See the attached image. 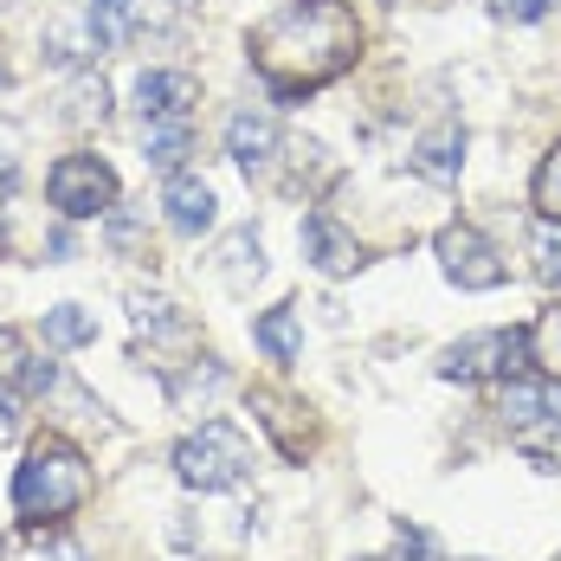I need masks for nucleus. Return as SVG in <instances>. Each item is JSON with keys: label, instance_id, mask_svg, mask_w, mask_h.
<instances>
[{"label": "nucleus", "instance_id": "13", "mask_svg": "<svg viewBox=\"0 0 561 561\" xmlns=\"http://www.w3.org/2000/svg\"><path fill=\"white\" fill-rule=\"evenodd\" d=\"M226 388H232V375H226L214 355H201V362H187L181 375H169V393H174V407H181V413H207Z\"/></svg>", "mask_w": 561, "mask_h": 561}, {"label": "nucleus", "instance_id": "6", "mask_svg": "<svg viewBox=\"0 0 561 561\" xmlns=\"http://www.w3.org/2000/svg\"><path fill=\"white\" fill-rule=\"evenodd\" d=\"M529 368V330H478L439 355L446 381H510Z\"/></svg>", "mask_w": 561, "mask_h": 561}, {"label": "nucleus", "instance_id": "19", "mask_svg": "<svg viewBox=\"0 0 561 561\" xmlns=\"http://www.w3.org/2000/svg\"><path fill=\"white\" fill-rule=\"evenodd\" d=\"M46 342L53 348H84V342H98V317L84 304H53L46 310Z\"/></svg>", "mask_w": 561, "mask_h": 561}, {"label": "nucleus", "instance_id": "28", "mask_svg": "<svg viewBox=\"0 0 561 561\" xmlns=\"http://www.w3.org/2000/svg\"><path fill=\"white\" fill-rule=\"evenodd\" d=\"M400 561H439L433 536H426V529H400Z\"/></svg>", "mask_w": 561, "mask_h": 561}, {"label": "nucleus", "instance_id": "25", "mask_svg": "<svg viewBox=\"0 0 561 561\" xmlns=\"http://www.w3.org/2000/svg\"><path fill=\"white\" fill-rule=\"evenodd\" d=\"M20 375H26V342H20V330L0 323V388H20Z\"/></svg>", "mask_w": 561, "mask_h": 561}, {"label": "nucleus", "instance_id": "17", "mask_svg": "<svg viewBox=\"0 0 561 561\" xmlns=\"http://www.w3.org/2000/svg\"><path fill=\"white\" fill-rule=\"evenodd\" d=\"M111 116V84L98 78V71H78V84L65 91V123L71 129H91V123H104Z\"/></svg>", "mask_w": 561, "mask_h": 561}, {"label": "nucleus", "instance_id": "12", "mask_svg": "<svg viewBox=\"0 0 561 561\" xmlns=\"http://www.w3.org/2000/svg\"><path fill=\"white\" fill-rule=\"evenodd\" d=\"M413 169L426 174V181H458V169H465V129L458 123H433L420 142H413Z\"/></svg>", "mask_w": 561, "mask_h": 561}, {"label": "nucleus", "instance_id": "30", "mask_svg": "<svg viewBox=\"0 0 561 561\" xmlns=\"http://www.w3.org/2000/svg\"><path fill=\"white\" fill-rule=\"evenodd\" d=\"M7 7H13V0H0V13H7Z\"/></svg>", "mask_w": 561, "mask_h": 561}, {"label": "nucleus", "instance_id": "20", "mask_svg": "<svg viewBox=\"0 0 561 561\" xmlns=\"http://www.w3.org/2000/svg\"><path fill=\"white\" fill-rule=\"evenodd\" d=\"M91 39H98V53H111L129 39V26H136V0H91Z\"/></svg>", "mask_w": 561, "mask_h": 561}, {"label": "nucleus", "instance_id": "14", "mask_svg": "<svg viewBox=\"0 0 561 561\" xmlns=\"http://www.w3.org/2000/svg\"><path fill=\"white\" fill-rule=\"evenodd\" d=\"M187 149H194V129H187V116H162V123H142V162H149V169L181 174Z\"/></svg>", "mask_w": 561, "mask_h": 561}, {"label": "nucleus", "instance_id": "29", "mask_svg": "<svg viewBox=\"0 0 561 561\" xmlns=\"http://www.w3.org/2000/svg\"><path fill=\"white\" fill-rule=\"evenodd\" d=\"M53 561H91V556H84L78 542H53Z\"/></svg>", "mask_w": 561, "mask_h": 561}, {"label": "nucleus", "instance_id": "24", "mask_svg": "<svg viewBox=\"0 0 561 561\" xmlns=\"http://www.w3.org/2000/svg\"><path fill=\"white\" fill-rule=\"evenodd\" d=\"M529 245H536V278L549 284V290H561V226H536V239H529Z\"/></svg>", "mask_w": 561, "mask_h": 561}, {"label": "nucleus", "instance_id": "11", "mask_svg": "<svg viewBox=\"0 0 561 561\" xmlns=\"http://www.w3.org/2000/svg\"><path fill=\"white\" fill-rule=\"evenodd\" d=\"M162 214H169L174 232L201 239V232L214 226V187H207L201 174H169V187H162Z\"/></svg>", "mask_w": 561, "mask_h": 561}, {"label": "nucleus", "instance_id": "15", "mask_svg": "<svg viewBox=\"0 0 561 561\" xmlns=\"http://www.w3.org/2000/svg\"><path fill=\"white\" fill-rule=\"evenodd\" d=\"M252 342L272 355V362H297L304 355V330H297V304H278L252 323Z\"/></svg>", "mask_w": 561, "mask_h": 561}, {"label": "nucleus", "instance_id": "1", "mask_svg": "<svg viewBox=\"0 0 561 561\" xmlns=\"http://www.w3.org/2000/svg\"><path fill=\"white\" fill-rule=\"evenodd\" d=\"M245 53L259 65V78L272 84V98L297 104L362 58V20L342 0H284L278 13L252 26Z\"/></svg>", "mask_w": 561, "mask_h": 561}, {"label": "nucleus", "instance_id": "2", "mask_svg": "<svg viewBox=\"0 0 561 561\" xmlns=\"http://www.w3.org/2000/svg\"><path fill=\"white\" fill-rule=\"evenodd\" d=\"M91 458L71 446V439H58V433H46V439H33L26 446V458H20V471H13V510H20V523H65L71 510L91 504Z\"/></svg>", "mask_w": 561, "mask_h": 561}, {"label": "nucleus", "instance_id": "3", "mask_svg": "<svg viewBox=\"0 0 561 561\" xmlns=\"http://www.w3.org/2000/svg\"><path fill=\"white\" fill-rule=\"evenodd\" d=\"M497 413H504L510 439L529 451L542 471H561V381H549V375H542V381L510 375Z\"/></svg>", "mask_w": 561, "mask_h": 561}, {"label": "nucleus", "instance_id": "5", "mask_svg": "<svg viewBox=\"0 0 561 561\" xmlns=\"http://www.w3.org/2000/svg\"><path fill=\"white\" fill-rule=\"evenodd\" d=\"M116 169L104 156H58L46 174V201L58 207V220H104L116 207Z\"/></svg>", "mask_w": 561, "mask_h": 561}, {"label": "nucleus", "instance_id": "22", "mask_svg": "<svg viewBox=\"0 0 561 561\" xmlns=\"http://www.w3.org/2000/svg\"><path fill=\"white\" fill-rule=\"evenodd\" d=\"M129 317H136V330H149V336H187V323L174 317V304H169V297L129 290Z\"/></svg>", "mask_w": 561, "mask_h": 561}, {"label": "nucleus", "instance_id": "21", "mask_svg": "<svg viewBox=\"0 0 561 561\" xmlns=\"http://www.w3.org/2000/svg\"><path fill=\"white\" fill-rule=\"evenodd\" d=\"M529 362H536L549 381H561V304H549V310L529 323Z\"/></svg>", "mask_w": 561, "mask_h": 561}, {"label": "nucleus", "instance_id": "10", "mask_svg": "<svg viewBox=\"0 0 561 561\" xmlns=\"http://www.w3.org/2000/svg\"><path fill=\"white\" fill-rule=\"evenodd\" d=\"M194 104H201V91H194L187 71H136V111H142V123L187 116Z\"/></svg>", "mask_w": 561, "mask_h": 561}, {"label": "nucleus", "instance_id": "26", "mask_svg": "<svg viewBox=\"0 0 561 561\" xmlns=\"http://www.w3.org/2000/svg\"><path fill=\"white\" fill-rule=\"evenodd\" d=\"M504 20H516V26H536V20H549L556 13V0H491Z\"/></svg>", "mask_w": 561, "mask_h": 561}, {"label": "nucleus", "instance_id": "31", "mask_svg": "<svg viewBox=\"0 0 561 561\" xmlns=\"http://www.w3.org/2000/svg\"><path fill=\"white\" fill-rule=\"evenodd\" d=\"M0 84H7V65H0Z\"/></svg>", "mask_w": 561, "mask_h": 561}, {"label": "nucleus", "instance_id": "32", "mask_svg": "<svg viewBox=\"0 0 561 561\" xmlns=\"http://www.w3.org/2000/svg\"><path fill=\"white\" fill-rule=\"evenodd\" d=\"M0 239H7V226H0Z\"/></svg>", "mask_w": 561, "mask_h": 561}, {"label": "nucleus", "instance_id": "27", "mask_svg": "<svg viewBox=\"0 0 561 561\" xmlns=\"http://www.w3.org/2000/svg\"><path fill=\"white\" fill-rule=\"evenodd\" d=\"M53 381H58V362H46V355H26L20 393H53Z\"/></svg>", "mask_w": 561, "mask_h": 561}, {"label": "nucleus", "instance_id": "18", "mask_svg": "<svg viewBox=\"0 0 561 561\" xmlns=\"http://www.w3.org/2000/svg\"><path fill=\"white\" fill-rule=\"evenodd\" d=\"M39 46H46V65H58V71H78L84 58L98 53V39H91V26H71V20H53Z\"/></svg>", "mask_w": 561, "mask_h": 561}, {"label": "nucleus", "instance_id": "7", "mask_svg": "<svg viewBox=\"0 0 561 561\" xmlns=\"http://www.w3.org/2000/svg\"><path fill=\"white\" fill-rule=\"evenodd\" d=\"M433 252H439V272H446L458 290H497V284L510 278V265H504V252L478 232L471 220H458L446 226L439 239H433Z\"/></svg>", "mask_w": 561, "mask_h": 561}, {"label": "nucleus", "instance_id": "8", "mask_svg": "<svg viewBox=\"0 0 561 561\" xmlns=\"http://www.w3.org/2000/svg\"><path fill=\"white\" fill-rule=\"evenodd\" d=\"M226 156H232L245 174L272 169V162H278V116L259 111V104L232 111V123H226Z\"/></svg>", "mask_w": 561, "mask_h": 561}, {"label": "nucleus", "instance_id": "4", "mask_svg": "<svg viewBox=\"0 0 561 561\" xmlns=\"http://www.w3.org/2000/svg\"><path fill=\"white\" fill-rule=\"evenodd\" d=\"M245 471H252V446L232 420H201V433L174 446V478L187 491H232L245 484Z\"/></svg>", "mask_w": 561, "mask_h": 561}, {"label": "nucleus", "instance_id": "16", "mask_svg": "<svg viewBox=\"0 0 561 561\" xmlns=\"http://www.w3.org/2000/svg\"><path fill=\"white\" fill-rule=\"evenodd\" d=\"M220 278L232 290H245V284L265 278V245H259V232H232L220 245Z\"/></svg>", "mask_w": 561, "mask_h": 561}, {"label": "nucleus", "instance_id": "23", "mask_svg": "<svg viewBox=\"0 0 561 561\" xmlns=\"http://www.w3.org/2000/svg\"><path fill=\"white\" fill-rule=\"evenodd\" d=\"M529 201H536V220L561 226V142L542 156V169H536V187H529Z\"/></svg>", "mask_w": 561, "mask_h": 561}, {"label": "nucleus", "instance_id": "9", "mask_svg": "<svg viewBox=\"0 0 561 561\" xmlns=\"http://www.w3.org/2000/svg\"><path fill=\"white\" fill-rule=\"evenodd\" d=\"M304 252H310V265H317L323 278H348V272L362 265V245H355V239H348L323 207H317V214H304Z\"/></svg>", "mask_w": 561, "mask_h": 561}]
</instances>
